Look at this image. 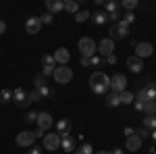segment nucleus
<instances>
[{"instance_id":"f257e3e1","label":"nucleus","mask_w":156,"mask_h":154,"mask_svg":"<svg viewBox=\"0 0 156 154\" xmlns=\"http://www.w3.org/2000/svg\"><path fill=\"white\" fill-rule=\"evenodd\" d=\"M90 88H92V92L98 94V96L108 94V92H110V77L102 71H94L90 75Z\"/></svg>"},{"instance_id":"f03ea898","label":"nucleus","mask_w":156,"mask_h":154,"mask_svg":"<svg viewBox=\"0 0 156 154\" xmlns=\"http://www.w3.org/2000/svg\"><path fill=\"white\" fill-rule=\"evenodd\" d=\"M52 77H54V81L60 83V85H65V83H69L73 79V69L69 65H58L54 73H52Z\"/></svg>"},{"instance_id":"7ed1b4c3","label":"nucleus","mask_w":156,"mask_h":154,"mask_svg":"<svg viewBox=\"0 0 156 154\" xmlns=\"http://www.w3.org/2000/svg\"><path fill=\"white\" fill-rule=\"evenodd\" d=\"M108 34H110V40H112V42H115V40H123V38H127V34H129V25L121 19V21L110 25V31H108Z\"/></svg>"},{"instance_id":"20e7f679","label":"nucleus","mask_w":156,"mask_h":154,"mask_svg":"<svg viewBox=\"0 0 156 154\" xmlns=\"http://www.w3.org/2000/svg\"><path fill=\"white\" fill-rule=\"evenodd\" d=\"M79 52H81V56H85V59H92V56H96V42L92 40V38H81L79 40Z\"/></svg>"},{"instance_id":"39448f33","label":"nucleus","mask_w":156,"mask_h":154,"mask_svg":"<svg viewBox=\"0 0 156 154\" xmlns=\"http://www.w3.org/2000/svg\"><path fill=\"white\" fill-rule=\"evenodd\" d=\"M12 102H15L19 108H27L29 104H34V102H31V98H29V92L23 90V88L12 90Z\"/></svg>"},{"instance_id":"423d86ee","label":"nucleus","mask_w":156,"mask_h":154,"mask_svg":"<svg viewBox=\"0 0 156 154\" xmlns=\"http://www.w3.org/2000/svg\"><path fill=\"white\" fill-rule=\"evenodd\" d=\"M127 90V77L123 75V73H115L112 77H110V92H125Z\"/></svg>"},{"instance_id":"0eeeda50","label":"nucleus","mask_w":156,"mask_h":154,"mask_svg":"<svg viewBox=\"0 0 156 154\" xmlns=\"http://www.w3.org/2000/svg\"><path fill=\"white\" fill-rule=\"evenodd\" d=\"M96 52H100L102 59H106V56H110V54H115V42H112L110 38L100 40V44H96Z\"/></svg>"},{"instance_id":"6e6552de","label":"nucleus","mask_w":156,"mask_h":154,"mask_svg":"<svg viewBox=\"0 0 156 154\" xmlns=\"http://www.w3.org/2000/svg\"><path fill=\"white\" fill-rule=\"evenodd\" d=\"M15 142L19 148H31L36 142V135H34V131H21V133H17Z\"/></svg>"},{"instance_id":"1a4fd4ad","label":"nucleus","mask_w":156,"mask_h":154,"mask_svg":"<svg viewBox=\"0 0 156 154\" xmlns=\"http://www.w3.org/2000/svg\"><path fill=\"white\" fill-rule=\"evenodd\" d=\"M133 50H135V56H137V59H148V56L154 52V46H152L150 42H137V44L133 46Z\"/></svg>"},{"instance_id":"9d476101","label":"nucleus","mask_w":156,"mask_h":154,"mask_svg":"<svg viewBox=\"0 0 156 154\" xmlns=\"http://www.w3.org/2000/svg\"><path fill=\"white\" fill-rule=\"evenodd\" d=\"M36 123H37V129L50 131V127L54 125V119H52V115H50V113H37Z\"/></svg>"},{"instance_id":"9b49d317","label":"nucleus","mask_w":156,"mask_h":154,"mask_svg":"<svg viewBox=\"0 0 156 154\" xmlns=\"http://www.w3.org/2000/svg\"><path fill=\"white\" fill-rule=\"evenodd\" d=\"M44 148L50 150V152H54V150H58V148H60V135L56 133V131L44 135Z\"/></svg>"},{"instance_id":"f8f14e48","label":"nucleus","mask_w":156,"mask_h":154,"mask_svg":"<svg viewBox=\"0 0 156 154\" xmlns=\"http://www.w3.org/2000/svg\"><path fill=\"white\" fill-rule=\"evenodd\" d=\"M54 69H56V60H54V56L44 54V56H42V75L48 77V75L54 73Z\"/></svg>"},{"instance_id":"ddd939ff","label":"nucleus","mask_w":156,"mask_h":154,"mask_svg":"<svg viewBox=\"0 0 156 154\" xmlns=\"http://www.w3.org/2000/svg\"><path fill=\"white\" fill-rule=\"evenodd\" d=\"M54 127H56V133H58L60 138L71 135V121H69V119H58V121L54 123Z\"/></svg>"},{"instance_id":"4468645a","label":"nucleus","mask_w":156,"mask_h":154,"mask_svg":"<svg viewBox=\"0 0 156 154\" xmlns=\"http://www.w3.org/2000/svg\"><path fill=\"white\" fill-rule=\"evenodd\" d=\"M40 29H42V23H40V19H37V17H29V19L25 21V31H27L29 36L40 34Z\"/></svg>"},{"instance_id":"2eb2a0df","label":"nucleus","mask_w":156,"mask_h":154,"mask_svg":"<svg viewBox=\"0 0 156 154\" xmlns=\"http://www.w3.org/2000/svg\"><path fill=\"white\" fill-rule=\"evenodd\" d=\"M52 56H54V60H56V65H67V63L71 60V52H69L67 48H56Z\"/></svg>"},{"instance_id":"dca6fc26","label":"nucleus","mask_w":156,"mask_h":154,"mask_svg":"<svg viewBox=\"0 0 156 154\" xmlns=\"http://www.w3.org/2000/svg\"><path fill=\"white\" fill-rule=\"evenodd\" d=\"M142 144H144V142L133 133L131 138H127V142H125V150H129V152H137V150L142 148Z\"/></svg>"},{"instance_id":"f3484780","label":"nucleus","mask_w":156,"mask_h":154,"mask_svg":"<svg viewBox=\"0 0 156 154\" xmlns=\"http://www.w3.org/2000/svg\"><path fill=\"white\" fill-rule=\"evenodd\" d=\"M127 69L133 73H142V69H144V63H142V59H137L135 54L133 56H129L127 59Z\"/></svg>"},{"instance_id":"a211bd4d","label":"nucleus","mask_w":156,"mask_h":154,"mask_svg":"<svg viewBox=\"0 0 156 154\" xmlns=\"http://www.w3.org/2000/svg\"><path fill=\"white\" fill-rule=\"evenodd\" d=\"M46 9L50 15H56V13L65 11V2L62 0H46Z\"/></svg>"},{"instance_id":"6ab92c4d","label":"nucleus","mask_w":156,"mask_h":154,"mask_svg":"<svg viewBox=\"0 0 156 154\" xmlns=\"http://www.w3.org/2000/svg\"><path fill=\"white\" fill-rule=\"evenodd\" d=\"M60 148L65 152H75V138H71V135L60 138Z\"/></svg>"},{"instance_id":"aec40b11","label":"nucleus","mask_w":156,"mask_h":154,"mask_svg":"<svg viewBox=\"0 0 156 154\" xmlns=\"http://www.w3.org/2000/svg\"><path fill=\"white\" fill-rule=\"evenodd\" d=\"M106 106H110V108L121 106V94H117V92H108L106 94Z\"/></svg>"},{"instance_id":"412c9836","label":"nucleus","mask_w":156,"mask_h":154,"mask_svg":"<svg viewBox=\"0 0 156 154\" xmlns=\"http://www.w3.org/2000/svg\"><path fill=\"white\" fill-rule=\"evenodd\" d=\"M92 21H94L96 25H104V23H108V15H106V13H102V11H98V13L92 15Z\"/></svg>"},{"instance_id":"4be33fe9","label":"nucleus","mask_w":156,"mask_h":154,"mask_svg":"<svg viewBox=\"0 0 156 154\" xmlns=\"http://www.w3.org/2000/svg\"><path fill=\"white\" fill-rule=\"evenodd\" d=\"M104 9H106V15H112V13H119L121 4L115 2V0H106V2H104Z\"/></svg>"},{"instance_id":"5701e85b","label":"nucleus","mask_w":156,"mask_h":154,"mask_svg":"<svg viewBox=\"0 0 156 154\" xmlns=\"http://www.w3.org/2000/svg\"><path fill=\"white\" fill-rule=\"evenodd\" d=\"M144 113H146V117H154L156 115V100H148V102H146Z\"/></svg>"},{"instance_id":"b1692460","label":"nucleus","mask_w":156,"mask_h":154,"mask_svg":"<svg viewBox=\"0 0 156 154\" xmlns=\"http://www.w3.org/2000/svg\"><path fill=\"white\" fill-rule=\"evenodd\" d=\"M142 127H146L148 131H154V129H156V115H154V117H144V121H142Z\"/></svg>"},{"instance_id":"393cba45","label":"nucleus","mask_w":156,"mask_h":154,"mask_svg":"<svg viewBox=\"0 0 156 154\" xmlns=\"http://www.w3.org/2000/svg\"><path fill=\"white\" fill-rule=\"evenodd\" d=\"M65 11L77 15V13H79V2H75V0H67V2H65Z\"/></svg>"},{"instance_id":"a878e982","label":"nucleus","mask_w":156,"mask_h":154,"mask_svg":"<svg viewBox=\"0 0 156 154\" xmlns=\"http://www.w3.org/2000/svg\"><path fill=\"white\" fill-rule=\"evenodd\" d=\"M137 4H140L137 0H123V2H121V6H123L127 13H133L135 9H137Z\"/></svg>"},{"instance_id":"bb28decb","label":"nucleus","mask_w":156,"mask_h":154,"mask_svg":"<svg viewBox=\"0 0 156 154\" xmlns=\"http://www.w3.org/2000/svg\"><path fill=\"white\" fill-rule=\"evenodd\" d=\"M144 92H146V96H148V100H156V83L144 85Z\"/></svg>"},{"instance_id":"cd10ccee","label":"nucleus","mask_w":156,"mask_h":154,"mask_svg":"<svg viewBox=\"0 0 156 154\" xmlns=\"http://www.w3.org/2000/svg\"><path fill=\"white\" fill-rule=\"evenodd\" d=\"M87 19H92V13L85 11V9H83V11H79L77 15H75V21H77V23H85Z\"/></svg>"},{"instance_id":"c85d7f7f","label":"nucleus","mask_w":156,"mask_h":154,"mask_svg":"<svg viewBox=\"0 0 156 154\" xmlns=\"http://www.w3.org/2000/svg\"><path fill=\"white\" fill-rule=\"evenodd\" d=\"M133 92H129V90H125V92H121V104H133Z\"/></svg>"},{"instance_id":"c756f323","label":"nucleus","mask_w":156,"mask_h":154,"mask_svg":"<svg viewBox=\"0 0 156 154\" xmlns=\"http://www.w3.org/2000/svg\"><path fill=\"white\" fill-rule=\"evenodd\" d=\"M75 154H94L92 144H81L79 148H75Z\"/></svg>"},{"instance_id":"7c9ffc66","label":"nucleus","mask_w":156,"mask_h":154,"mask_svg":"<svg viewBox=\"0 0 156 154\" xmlns=\"http://www.w3.org/2000/svg\"><path fill=\"white\" fill-rule=\"evenodd\" d=\"M12 100V90H2L0 92V104H6Z\"/></svg>"},{"instance_id":"2f4dec72","label":"nucleus","mask_w":156,"mask_h":154,"mask_svg":"<svg viewBox=\"0 0 156 154\" xmlns=\"http://www.w3.org/2000/svg\"><path fill=\"white\" fill-rule=\"evenodd\" d=\"M37 92H40V98H42V100H46V98H52V96H54V90H50L48 85H44V88H40Z\"/></svg>"},{"instance_id":"473e14b6","label":"nucleus","mask_w":156,"mask_h":154,"mask_svg":"<svg viewBox=\"0 0 156 154\" xmlns=\"http://www.w3.org/2000/svg\"><path fill=\"white\" fill-rule=\"evenodd\" d=\"M44 85H46V77H44L42 73H37L36 77H34V88L40 90V88H44Z\"/></svg>"},{"instance_id":"72a5a7b5","label":"nucleus","mask_w":156,"mask_h":154,"mask_svg":"<svg viewBox=\"0 0 156 154\" xmlns=\"http://www.w3.org/2000/svg\"><path fill=\"white\" fill-rule=\"evenodd\" d=\"M37 19H40V23H42V25H50V23H52V19H54V15H50V13L46 11L44 15H40Z\"/></svg>"},{"instance_id":"f704fd0d","label":"nucleus","mask_w":156,"mask_h":154,"mask_svg":"<svg viewBox=\"0 0 156 154\" xmlns=\"http://www.w3.org/2000/svg\"><path fill=\"white\" fill-rule=\"evenodd\" d=\"M135 135H137V138H140V140L144 142L146 138H150V131L146 129V127H140V129H135Z\"/></svg>"},{"instance_id":"c9c22d12","label":"nucleus","mask_w":156,"mask_h":154,"mask_svg":"<svg viewBox=\"0 0 156 154\" xmlns=\"http://www.w3.org/2000/svg\"><path fill=\"white\" fill-rule=\"evenodd\" d=\"M36 119H37V113H36V110H31V113L25 115V123H36Z\"/></svg>"},{"instance_id":"e433bc0d","label":"nucleus","mask_w":156,"mask_h":154,"mask_svg":"<svg viewBox=\"0 0 156 154\" xmlns=\"http://www.w3.org/2000/svg\"><path fill=\"white\" fill-rule=\"evenodd\" d=\"M29 98H31V102H40V100H42V98H40V92H37L36 88L29 90Z\"/></svg>"},{"instance_id":"4c0bfd02","label":"nucleus","mask_w":156,"mask_h":154,"mask_svg":"<svg viewBox=\"0 0 156 154\" xmlns=\"http://www.w3.org/2000/svg\"><path fill=\"white\" fill-rule=\"evenodd\" d=\"M90 63H92V67H98V65H102V63H104V59H102V56H92V59H90Z\"/></svg>"},{"instance_id":"58836bf2","label":"nucleus","mask_w":156,"mask_h":154,"mask_svg":"<svg viewBox=\"0 0 156 154\" xmlns=\"http://www.w3.org/2000/svg\"><path fill=\"white\" fill-rule=\"evenodd\" d=\"M123 21H125V23H127V25H131L133 21H135V15H133V13H127V15L123 17Z\"/></svg>"},{"instance_id":"ea45409f","label":"nucleus","mask_w":156,"mask_h":154,"mask_svg":"<svg viewBox=\"0 0 156 154\" xmlns=\"http://www.w3.org/2000/svg\"><path fill=\"white\" fill-rule=\"evenodd\" d=\"M104 63H108V65H117V54H110V56H106V59H104Z\"/></svg>"},{"instance_id":"a19ab883","label":"nucleus","mask_w":156,"mask_h":154,"mask_svg":"<svg viewBox=\"0 0 156 154\" xmlns=\"http://www.w3.org/2000/svg\"><path fill=\"white\" fill-rule=\"evenodd\" d=\"M29 154H42V148H40V146H36V144H34V146H31V148H29Z\"/></svg>"},{"instance_id":"79ce46f5","label":"nucleus","mask_w":156,"mask_h":154,"mask_svg":"<svg viewBox=\"0 0 156 154\" xmlns=\"http://www.w3.org/2000/svg\"><path fill=\"white\" fill-rule=\"evenodd\" d=\"M133 106H135L137 113H144V104H142V102H133Z\"/></svg>"},{"instance_id":"37998d69","label":"nucleus","mask_w":156,"mask_h":154,"mask_svg":"<svg viewBox=\"0 0 156 154\" xmlns=\"http://www.w3.org/2000/svg\"><path fill=\"white\" fill-rule=\"evenodd\" d=\"M81 67H92V63H90V59H85V56H81Z\"/></svg>"},{"instance_id":"c03bdc74","label":"nucleus","mask_w":156,"mask_h":154,"mask_svg":"<svg viewBox=\"0 0 156 154\" xmlns=\"http://www.w3.org/2000/svg\"><path fill=\"white\" fill-rule=\"evenodd\" d=\"M133 133H135V129H131V127H125V135H127V138H131Z\"/></svg>"},{"instance_id":"a18cd8bd","label":"nucleus","mask_w":156,"mask_h":154,"mask_svg":"<svg viewBox=\"0 0 156 154\" xmlns=\"http://www.w3.org/2000/svg\"><path fill=\"white\" fill-rule=\"evenodd\" d=\"M4 31H6V23H4V21H2V19H0V36H2V34H4Z\"/></svg>"},{"instance_id":"49530a36","label":"nucleus","mask_w":156,"mask_h":154,"mask_svg":"<svg viewBox=\"0 0 156 154\" xmlns=\"http://www.w3.org/2000/svg\"><path fill=\"white\" fill-rule=\"evenodd\" d=\"M34 135H36V138H44L46 133H44V131H42V129H36V131H34Z\"/></svg>"},{"instance_id":"de8ad7c7","label":"nucleus","mask_w":156,"mask_h":154,"mask_svg":"<svg viewBox=\"0 0 156 154\" xmlns=\"http://www.w3.org/2000/svg\"><path fill=\"white\" fill-rule=\"evenodd\" d=\"M150 138H152V140H154V144H156V129H154V131H150Z\"/></svg>"},{"instance_id":"09e8293b","label":"nucleus","mask_w":156,"mask_h":154,"mask_svg":"<svg viewBox=\"0 0 156 154\" xmlns=\"http://www.w3.org/2000/svg\"><path fill=\"white\" fill-rule=\"evenodd\" d=\"M110 154H123V150H121V148H115V150H112Z\"/></svg>"},{"instance_id":"8fccbe9b","label":"nucleus","mask_w":156,"mask_h":154,"mask_svg":"<svg viewBox=\"0 0 156 154\" xmlns=\"http://www.w3.org/2000/svg\"><path fill=\"white\" fill-rule=\"evenodd\" d=\"M94 154H110V152H106V150H98V152H94Z\"/></svg>"},{"instance_id":"3c124183","label":"nucleus","mask_w":156,"mask_h":154,"mask_svg":"<svg viewBox=\"0 0 156 154\" xmlns=\"http://www.w3.org/2000/svg\"><path fill=\"white\" fill-rule=\"evenodd\" d=\"M150 152H152V154H156V148H152V150H150Z\"/></svg>"},{"instance_id":"603ef678","label":"nucleus","mask_w":156,"mask_h":154,"mask_svg":"<svg viewBox=\"0 0 156 154\" xmlns=\"http://www.w3.org/2000/svg\"><path fill=\"white\" fill-rule=\"evenodd\" d=\"M25 154H29V152H25Z\"/></svg>"}]
</instances>
